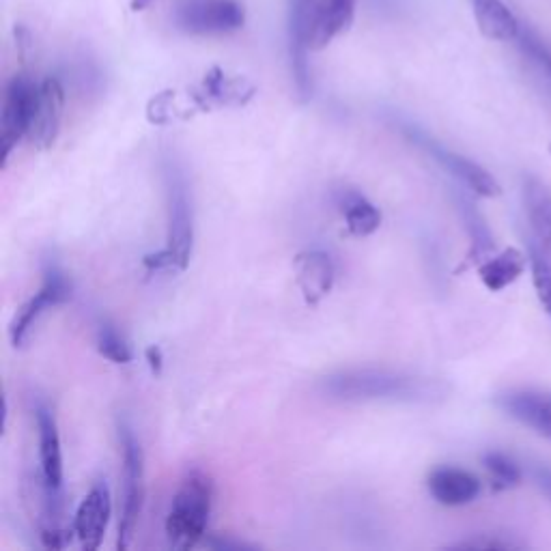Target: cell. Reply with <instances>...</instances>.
I'll use <instances>...</instances> for the list:
<instances>
[{
	"label": "cell",
	"mask_w": 551,
	"mask_h": 551,
	"mask_svg": "<svg viewBox=\"0 0 551 551\" xmlns=\"http://www.w3.org/2000/svg\"><path fill=\"white\" fill-rule=\"evenodd\" d=\"M205 547L216 549V551H242V549H257V545L246 543L242 539H235L233 534H211L205 536L203 541Z\"/></svg>",
	"instance_id": "29"
},
{
	"label": "cell",
	"mask_w": 551,
	"mask_h": 551,
	"mask_svg": "<svg viewBox=\"0 0 551 551\" xmlns=\"http://www.w3.org/2000/svg\"><path fill=\"white\" fill-rule=\"evenodd\" d=\"M521 547H526V543L506 539L502 534H478V536H472V539L448 545V549H521Z\"/></svg>",
	"instance_id": "27"
},
{
	"label": "cell",
	"mask_w": 551,
	"mask_h": 551,
	"mask_svg": "<svg viewBox=\"0 0 551 551\" xmlns=\"http://www.w3.org/2000/svg\"><path fill=\"white\" fill-rule=\"evenodd\" d=\"M33 414L39 435V465L41 489H44L46 502V519L48 524H56L63 508V450L59 425H56V416L46 401L37 399Z\"/></svg>",
	"instance_id": "7"
},
{
	"label": "cell",
	"mask_w": 551,
	"mask_h": 551,
	"mask_svg": "<svg viewBox=\"0 0 551 551\" xmlns=\"http://www.w3.org/2000/svg\"><path fill=\"white\" fill-rule=\"evenodd\" d=\"M356 20V0H291L289 9V56L295 89L300 100L313 97V74L308 54L326 50L345 35Z\"/></svg>",
	"instance_id": "1"
},
{
	"label": "cell",
	"mask_w": 551,
	"mask_h": 551,
	"mask_svg": "<svg viewBox=\"0 0 551 551\" xmlns=\"http://www.w3.org/2000/svg\"><path fill=\"white\" fill-rule=\"evenodd\" d=\"M483 468L489 472V478L496 491H506L519 487L524 480V470L519 468V463L504 455L500 450H489L483 455Z\"/></svg>",
	"instance_id": "24"
},
{
	"label": "cell",
	"mask_w": 551,
	"mask_h": 551,
	"mask_svg": "<svg viewBox=\"0 0 551 551\" xmlns=\"http://www.w3.org/2000/svg\"><path fill=\"white\" fill-rule=\"evenodd\" d=\"M110 513H112L110 489L104 480H100V483H95L91 487L87 498L80 502L74 517L76 539L80 541V547L84 551L100 549L108 530Z\"/></svg>",
	"instance_id": "14"
},
{
	"label": "cell",
	"mask_w": 551,
	"mask_h": 551,
	"mask_svg": "<svg viewBox=\"0 0 551 551\" xmlns=\"http://www.w3.org/2000/svg\"><path fill=\"white\" fill-rule=\"evenodd\" d=\"M95 347H97V353L112 364H130L134 360V351L130 343L125 341L112 323H102L100 330H97Z\"/></svg>",
	"instance_id": "25"
},
{
	"label": "cell",
	"mask_w": 551,
	"mask_h": 551,
	"mask_svg": "<svg viewBox=\"0 0 551 551\" xmlns=\"http://www.w3.org/2000/svg\"><path fill=\"white\" fill-rule=\"evenodd\" d=\"M72 280H69L67 272L61 267V263L54 257L44 261V282H41V289L33 295L31 300L24 302L22 308L13 317L9 326V338L11 345L20 349L26 345L28 336H31L35 323L39 317L46 313L48 308L67 304L72 300Z\"/></svg>",
	"instance_id": "8"
},
{
	"label": "cell",
	"mask_w": 551,
	"mask_h": 551,
	"mask_svg": "<svg viewBox=\"0 0 551 551\" xmlns=\"http://www.w3.org/2000/svg\"><path fill=\"white\" fill-rule=\"evenodd\" d=\"M515 41L519 44L521 52H524L534 65H539L543 72L551 78V48L545 44V41L528 26H519V33H517Z\"/></svg>",
	"instance_id": "26"
},
{
	"label": "cell",
	"mask_w": 551,
	"mask_h": 551,
	"mask_svg": "<svg viewBox=\"0 0 551 551\" xmlns=\"http://www.w3.org/2000/svg\"><path fill=\"white\" fill-rule=\"evenodd\" d=\"M319 392L341 403H435L448 388L442 381L390 369H347L319 381Z\"/></svg>",
	"instance_id": "2"
},
{
	"label": "cell",
	"mask_w": 551,
	"mask_h": 551,
	"mask_svg": "<svg viewBox=\"0 0 551 551\" xmlns=\"http://www.w3.org/2000/svg\"><path fill=\"white\" fill-rule=\"evenodd\" d=\"M397 127L409 143L416 145L420 151H425L431 160H435L446 173L461 181L463 186L470 192H474L476 196H483V199H496V196L502 194V186L498 183V179L478 162L465 158L461 153L446 149L442 143H437L433 136H429L425 130H420V127L414 123L399 121Z\"/></svg>",
	"instance_id": "6"
},
{
	"label": "cell",
	"mask_w": 551,
	"mask_h": 551,
	"mask_svg": "<svg viewBox=\"0 0 551 551\" xmlns=\"http://www.w3.org/2000/svg\"><path fill=\"white\" fill-rule=\"evenodd\" d=\"M534 485L543 491V496L551 502V465L549 463H536L532 468Z\"/></svg>",
	"instance_id": "30"
},
{
	"label": "cell",
	"mask_w": 551,
	"mask_h": 551,
	"mask_svg": "<svg viewBox=\"0 0 551 551\" xmlns=\"http://www.w3.org/2000/svg\"><path fill=\"white\" fill-rule=\"evenodd\" d=\"M528 263L536 298L547 315H551V254L532 239L528 246Z\"/></svg>",
	"instance_id": "23"
},
{
	"label": "cell",
	"mask_w": 551,
	"mask_h": 551,
	"mask_svg": "<svg viewBox=\"0 0 551 551\" xmlns=\"http://www.w3.org/2000/svg\"><path fill=\"white\" fill-rule=\"evenodd\" d=\"M336 207L341 211L347 231L356 237H369L381 226V211L356 190H338Z\"/></svg>",
	"instance_id": "19"
},
{
	"label": "cell",
	"mask_w": 551,
	"mask_h": 551,
	"mask_svg": "<svg viewBox=\"0 0 551 551\" xmlns=\"http://www.w3.org/2000/svg\"><path fill=\"white\" fill-rule=\"evenodd\" d=\"M524 201L534 239L551 254V192L539 179L528 177L524 183Z\"/></svg>",
	"instance_id": "20"
},
{
	"label": "cell",
	"mask_w": 551,
	"mask_h": 551,
	"mask_svg": "<svg viewBox=\"0 0 551 551\" xmlns=\"http://www.w3.org/2000/svg\"><path fill=\"white\" fill-rule=\"evenodd\" d=\"M496 405L508 418L551 442V392L534 388L508 390L498 394Z\"/></svg>",
	"instance_id": "13"
},
{
	"label": "cell",
	"mask_w": 551,
	"mask_h": 551,
	"mask_svg": "<svg viewBox=\"0 0 551 551\" xmlns=\"http://www.w3.org/2000/svg\"><path fill=\"white\" fill-rule=\"evenodd\" d=\"M528 265V257L519 248H504L478 265V276L489 291L498 293L519 280Z\"/></svg>",
	"instance_id": "18"
},
{
	"label": "cell",
	"mask_w": 551,
	"mask_h": 551,
	"mask_svg": "<svg viewBox=\"0 0 551 551\" xmlns=\"http://www.w3.org/2000/svg\"><path fill=\"white\" fill-rule=\"evenodd\" d=\"M37 93L39 82L28 74H16L7 84L3 115H0V160H3V168L11 158V151L26 140L28 130H31Z\"/></svg>",
	"instance_id": "9"
},
{
	"label": "cell",
	"mask_w": 551,
	"mask_h": 551,
	"mask_svg": "<svg viewBox=\"0 0 551 551\" xmlns=\"http://www.w3.org/2000/svg\"><path fill=\"white\" fill-rule=\"evenodd\" d=\"M162 177L168 205L166 248L145 254L143 267L147 272H183L188 270L194 250L192 190L186 168H183V164L177 158H173V155H166L162 160Z\"/></svg>",
	"instance_id": "3"
},
{
	"label": "cell",
	"mask_w": 551,
	"mask_h": 551,
	"mask_svg": "<svg viewBox=\"0 0 551 551\" xmlns=\"http://www.w3.org/2000/svg\"><path fill=\"white\" fill-rule=\"evenodd\" d=\"M427 487L431 498L442 506H468L478 500L483 483L480 478L468 470L444 465L429 474Z\"/></svg>",
	"instance_id": "16"
},
{
	"label": "cell",
	"mask_w": 551,
	"mask_h": 551,
	"mask_svg": "<svg viewBox=\"0 0 551 551\" xmlns=\"http://www.w3.org/2000/svg\"><path fill=\"white\" fill-rule=\"evenodd\" d=\"M117 435L123 457V506L119 519L117 549H130L140 515L145 506V452L140 446L134 427L125 418L117 420Z\"/></svg>",
	"instance_id": "5"
},
{
	"label": "cell",
	"mask_w": 551,
	"mask_h": 551,
	"mask_svg": "<svg viewBox=\"0 0 551 551\" xmlns=\"http://www.w3.org/2000/svg\"><path fill=\"white\" fill-rule=\"evenodd\" d=\"M214 480L201 468H188L181 476L166 517V539L175 549H194L207 536L214 508Z\"/></svg>",
	"instance_id": "4"
},
{
	"label": "cell",
	"mask_w": 551,
	"mask_h": 551,
	"mask_svg": "<svg viewBox=\"0 0 551 551\" xmlns=\"http://www.w3.org/2000/svg\"><path fill=\"white\" fill-rule=\"evenodd\" d=\"M65 112V89L59 78L48 76L39 82L37 104L33 112L31 130H28V145L35 151H48L61 134Z\"/></svg>",
	"instance_id": "12"
},
{
	"label": "cell",
	"mask_w": 551,
	"mask_h": 551,
	"mask_svg": "<svg viewBox=\"0 0 551 551\" xmlns=\"http://www.w3.org/2000/svg\"><path fill=\"white\" fill-rule=\"evenodd\" d=\"M39 536H41V543H44V547L63 549L72 543V539L76 536V530H74V526L63 528L59 524H48L39 530Z\"/></svg>",
	"instance_id": "28"
},
{
	"label": "cell",
	"mask_w": 551,
	"mask_h": 551,
	"mask_svg": "<svg viewBox=\"0 0 551 551\" xmlns=\"http://www.w3.org/2000/svg\"><path fill=\"white\" fill-rule=\"evenodd\" d=\"M192 100L201 112L220 108H242L257 95V87L246 76L224 72L222 67H211L203 80L190 89Z\"/></svg>",
	"instance_id": "11"
},
{
	"label": "cell",
	"mask_w": 551,
	"mask_h": 551,
	"mask_svg": "<svg viewBox=\"0 0 551 551\" xmlns=\"http://www.w3.org/2000/svg\"><path fill=\"white\" fill-rule=\"evenodd\" d=\"M478 31L491 41H515L519 22L502 0H468Z\"/></svg>",
	"instance_id": "17"
},
{
	"label": "cell",
	"mask_w": 551,
	"mask_h": 551,
	"mask_svg": "<svg viewBox=\"0 0 551 551\" xmlns=\"http://www.w3.org/2000/svg\"><path fill=\"white\" fill-rule=\"evenodd\" d=\"M145 358H147V364L153 375H162L164 371V353L158 345H151L145 349Z\"/></svg>",
	"instance_id": "31"
},
{
	"label": "cell",
	"mask_w": 551,
	"mask_h": 551,
	"mask_svg": "<svg viewBox=\"0 0 551 551\" xmlns=\"http://www.w3.org/2000/svg\"><path fill=\"white\" fill-rule=\"evenodd\" d=\"M295 282L308 306L328 298L336 282V265L326 250H304L293 259Z\"/></svg>",
	"instance_id": "15"
},
{
	"label": "cell",
	"mask_w": 551,
	"mask_h": 551,
	"mask_svg": "<svg viewBox=\"0 0 551 551\" xmlns=\"http://www.w3.org/2000/svg\"><path fill=\"white\" fill-rule=\"evenodd\" d=\"M151 3V0H132V11H143L147 5Z\"/></svg>",
	"instance_id": "32"
},
{
	"label": "cell",
	"mask_w": 551,
	"mask_h": 551,
	"mask_svg": "<svg viewBox=\"0 0 551 551\" xmlns=\"http://www.w3.org/2000/svg\"><path fill=\"white\" fill-rule=\"evenodd\" d=\"M190 91L181 95L177 91H162L153 95L147 104V119L153 125H173L181 121H190L194 115H199Z\"/></svg>",
	"instance_id": "22"
},
{
	"label": "cell",
	"mask_w": 551,
	"mask_h": 551,
	"mask_svg": "<svg viewBox=\"0 0 551 551\" xmlns=\"http://www.w3.org/2000/svg\"><path fill=\"white\" fill-rule=\"evenodd\" d=\"M175 22L188 35L220 37L237 33L246 13L237 0H188L177 9Z\"/></svg>",
	"instance_id": "10"
},
{
	"label": "cell",
	"mask_w": 551,
	"mask_h": 551,
	"mask_svg": "<svg viewBox=\"0 0 551 551\" xmlns=\"http://www.w3.org/2000/svg\"><path fill=\"white\" fill-rule=\"evenodd\" d=\"M457 207L459 214L463 218L465 229L470 233V252H468V261L463 263V267H470L474 263H483L485 259H489L493 250H496V244H493V235L489 231V226L485 222V218L480 216V211L476 209V205L468 199V196L459 194L457 196Z\"/></svg>",
	"instance_id": "21"
}]
</instances>
